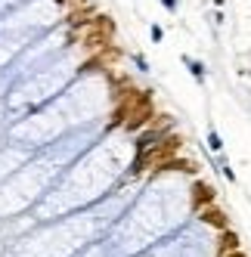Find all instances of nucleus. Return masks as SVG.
<instances>
[{"mask_svg": "<svg viewBox=\"0 0 251 257\" xmlns=\"http://www.w3.org/2000/svg\"><path fill=\"white\" fill-rule=\"evenodd\" d=\"M211 201H214V192H211V186H195V195H192V205L195 208H208L211 205Z\"/></svg>", "mask_w": 251, "mask_h": 257, "instance_id": "nucleus-3", "label": "nucleus"}, {"mask_svg": "<svg viewBox=\"0 0 251 257\" xmlns=\"http://www.w3.org/2000/svg\"><path fill=\"white\" fill-rule=\"evenodd\" d=\"M16 53H19V50H16V47L4 38V34H0V71H7V65L16 59Z\"/></svg>", "mask_w": 251, "mask_h": 257, "instance_id": "nucleus-1", "label": "nucleus"}, {"mask_svg": "<svg viewBox=\"0 0 251 257\" xmlns=\"http://www.w3.org/2000/svg\"><path fill=\"white\" fill-rule=\"evenodd\" d=\"M0 115H4V108H0Z\"/></svg>", "mask_w": 251, "mask_h": 257, "instance_id": "nucleus-7", "label": "nucleus"}, {"mask_svg": "<svg viewBox=\"0 0 251 257\" xmlns=\"http://www.w3.org/2000/svg\"><path fill=\"white\" fill-rule=\"evenodd\" d=\"M7 90H10V75H7V71H0V99H4Z\"/></svg>", "mask_w": 251, "mask_h": 257, "instance_id": "nucleus-5", "label": "nucleus"}, {"mask_svg": "<svg viewBox=\"0 0 251 257\" xmlns=\"http://www.w3.org/2000/svg\"><path fill=\"white\" fill-rule=\"evenodd\" d=\"M223 257H245V254H242V251L236 248V251H229V254H223Z\"/></svg>", "mask_w": 251, "mask_h": 257, "instance_id": "nucleus-6", "label": "nucleus"}, {"mask_svg": "<svg viewBox=\"0 0 251 257\" xmlns=\"http://www.w3.org/2000/svg\"><path fill=\"white\" fill-rule=\"evenodd\" d=\"M202 220L205 223H211V226H217V229H226V217H223V211H217V208H202Z\"/></svg>", "mask_w": 251, "mask_h": 257, "instance_id": "nucleus-2", "label": "nucleus"}, {"mask_svg": "<svg viewBox=\"0 0 251 257\" xmlns=\"http://www.w3.org/2000/svg\"><path fill=\"white\" fill-rule=\"evenodd\" d=\"M236 248H239V238H236V232L223 229V238H220V257H223V254H229V251H236Z\"/></svg>", "mask_w": 251, "mask_h": 257, "instance_id": "nucleus-4", "label": "nucleus"}]
</instances>
